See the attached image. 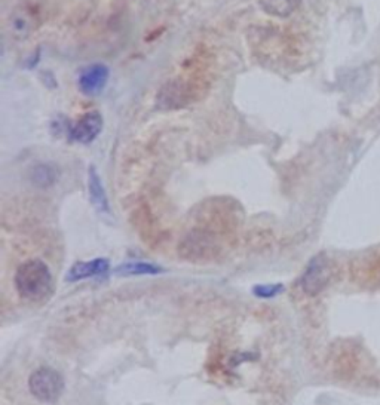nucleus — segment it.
<instances>
[{
	"label": "nucleus",
	"instance_id": "nucleus-1",
	"mask_svg": "<svg viewBox=\"0 0 380 405\" xmlns=\"http://www.w3.org/2000/svg\"><path fill=\"white\" fill-rule=\"evenodd\" d=\"M15 288L21 297L30 301L48 298L54 289L49 267L42 260H28L17 270Z\"/></svg>",
	"mask_w": 380,
	"mask_h": 405
},
{
	"label": "nucleus",
	"instance_id": "nucleus-2",
	"mask_svg": "<svg viewBox=\"0 0 380 405\" xmlns=\"http://www.w3.org/2000/svg\"><path fill=\"white\" fill-rule=\"evenodd\" d=\"M28 389L31 395L42 402H55L64 390V379L57 370L42 367L31 372Z\"/></svg>",
	"mask_w": 380,
	"mask_h": 405
},
{
	"label": "nucleus",
	"instance_id": "nucleus-9",
	"mask_svg": "<svg viewBox=\"0 0 380 405\" xmlns=\"http://www.w3.org/2000/svg\"><path fill=\"white\" fill-rule=\"evenodd\" d=\"M260 8L270 17H290L302 3V0H259Z\"/></svg>",
	"mask_w": 380,
	"mask_h": 405
},
{
	"label": "nucleus",
	"instance_id": "nucleus-7",
	"mask_svg": "<svg viewBox=\"0 0 380 405\" xmlns=\"http://www.w3.org/2000/svg\"><path fill=\"white\" fill-rule=\"evenodd\" d=\"M110 262L105 258H95L89 260V262H79L75 263L66 275V280L69 282H78L82 279L103 276L109 272Z\"/></svg>",
	"mask_w": 380,
	"mask_h": 405
},
{
	"label": "nucleus",
	"instance_id": "nucleus-8",
	"mask_svg": "<svg viewBox=\"0 0 380 405\" xmlns=\"http://www.w3.org/2000/svg\"><path fill=\"white\" fill-rule=\"evenodd\" d=\"M88 186H89V196H91V201H92L94 206L98 208V210L103 213H109L110 208H109L107 195H105L100 175L94 166H91L89 168Z\"/></svg>",
	"mask_w": 380,
	"mask_h": 405
},
{
	"label": "nucleus",
	"instance_id": "nucleus-13",
	"mask_svg": "<svg viewBox=\"0 0 380 405\" xmlns=\"http://www.w3.org/2000/svg\"><path fill=\"white\" fill-rule=\"evenodd\" d=\"M35 180H36V183L46 186V184H51L52 180H54V174L51 172V170L48 168V166H40V168L36 170Z\"/></svg>",
	"mask_w": 380,
	"mask_h": 405
},
{
	"label": "nucleus",
	"instance_id": "nucleus-6",
	"mask_svg": "<svg viewBox=\"0 0 380 405\" xmlns=\"http://www.w3.org/2000/svg\"><path fill=\"white\" fill-rule=\"evenodd\" d=\"M33 8L28 6H21L17 8L12 15H10L9 19V28H10V35H12L15 39H27L33 30L37 27V17L35 14V10H31Z\"/></svg>",
	"mask_w": 380,
	"mask_h": 405
},
{
	"label": "nucleus",
	"instance_id": "nucleus-3",
	"mask_svg": "<svg viewBox=\"0 0 380 405\" xmlns=\"http://www.w3.org/2000/svg\"><path fill=\"white\" fill-rule=\"evenodd\" d=\"M330 262L324 254L316 255L311 260L300 279L302 289L308 296H316L325 288L330 280Z\"/></svg>",
	"mask_w": 380,
	"mask_h": 405
},
{
	"label": "nucleus",
	"instance_id": "nucleus-12",
	"mask_svg": "<svg viewBox=\"0 0 380 405\" xmlns=\"http://www.w3.org/2000/svg\"><path fill=\"white\" fill-rule=\"evenodd\" d=\"M367 278L368 282L380 284V254L373 257L367 264Z\"/></svg>",
	"mask_w": 380,
	"mask_h": 405
},
{
	"label": "nucleus",
	"instance_id": "nucleus-4",
	"mask_svg": "<svg viewBox=\"0 0 380 405\" xmlns=\"http://www.w3.org/2000/svg\"><path fill=\"white\" fill-rule=\"evenodd\" d=\"M103 129V118L98 111L87 113L70 128V138L82 144H88L98 137Z\"/></svg>",
	"mask_w": 380,
	"mask_h": 405
},
{
	"label": "nucleus",
	"instance_id": "nucleus-5",
	"mask_svg": "<svg viewBox=\"0 0 380 405\" xmlns=\"http://www.w3.org/2000/svg\"><path fill=\"white\" fill-rule=\"evenodd\" d=\"M109 79V69L103 64H92L87 69H83L78 85L82 93L85 96H97L100 91L105 87Z\"/></svg>",
	"mask_w": 380,
	"mask_h": 405
},
{
	"label": "nucleus",
	"instance_id": "nucleus-11",
	"mask_svg": "<svg viewBox=\"0 0 380 405\" xmlns=\"http://www.w3.org/2000/svg\"><path fill=\"white\" fill-rule=\"evenodd\" d=\"M282 291L281 284H266V285H256L252 288V293H254L259 298H272L278 296Z\"/></svg>",
	"mask_w": 380,
	"mask_h": 405
},
{
	"label": "nucleus",
	"instance_id": "nucleus-10",
	"mask_svg": "<svg viewBox=\"0 0 380 405\" xmlns=\"http://www.w3.org/2000/svg\"><path fill=\"white\" fill-rule=\"evenodd\" d=\"M119 275L125 276H135V275H157L162 272V269H159L155 264L150 263H144V262H134L128 264H122L118 270H116Z\"/></svg>",
	"mask_w": 380,
	"mask_h": 405
}]
</instances>
